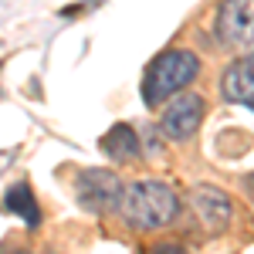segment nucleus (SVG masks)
Instances as JSON below:
<instances>
[{
  "mask_svg": "<svg viewBox=\"0 0 254 254\" xmlns=\"http://www.w3.org/2000/svg\"><path fill=\"white\" fill-rule=\"evenodd\" d=\"M116 210L122 214V220L132 231H146L149 234V231L170 227L180 217V196L166 183H159V180H139V183L122 187Z\"/></svg>",
  "mask_w": 254,
  "mask_h": 254,
  "instance_id": "nucleus-1",
  "label": "nucleus"
},
{
  "mask_svg": "<svg viewBox=\"0 0 254 254\" xmlns=\"http://www.w3.org/2000/svg\"><path fill=\"white\" fill-rule=\"evenodd\" d=\"M200 75V58L187 48H173L166 55H159L146 75H142V102L146 105H159L166 98L187 92V85Z\"/></svg>",
  "mask_w": 254,
  "mask_h": 254,
  "instance_id": "nucleus-2",
  "label": "nucleus"
},
{
  "mask_svg": "<svg viewBox=\"0 0 254 254\" xmlns=\"http://www.w3.org/2000/svg\"><path fill=\"white\" fill-rule=\"evenodd\" d=\"M122 187L126 183L112 170H81L75 176V200L88 214H109L119 207Z\"/></svg>",
  "mask_w": 254,
  "mask_h": 254,
  "instance_id": "nucleus-3",
  "label": "nucleus"
},
{
  "mask_svg": "<svg viewBox=\"0 0 254 254\" xmlns=\"http://www.w3.org/2000/svg\"><path fill=\"white\" fill-rule=\"evenodd\" d=\"M217 38L227 48H244L251 51V38H254V0H224L217 10V24H214Z\"/></svg>",
  "mask_w": 254,
  "mask_h": 254,
  "instance_id": "nucleus-4",
  "label": "nucleus"
},
{
  "mask_svg": "<svg viewBox=\"0 0 254 254\" xmlns=\"http://www.w3.org/2000/svg\"><path fill=\"white\" fill-rule=\"evenodd\" d=\"M166 112H163V132L176 142H187L200 129L203 122V112H207V102L193 92H180V95L166 98Z\"/></svg>",
  "mask_w": 254,
  "mask_h": 254,
  "instance_id": "nucleus-5",
  "label": "nucleus"
},
{
  "mask_svg": "<svg viewBox=\"0 0 254 254\" xmlns=\"http://www.w3.org/2000/svg\"><path fill=\"white\" fill-rule=\"evenodd\" d=\"M190 203H193V214L200 217V224L207 231H224L234 217V207H231V196L217 187H196L190 193Z\"/></svg>",
  "mask_w": 254,
  "mask_h": 254,
  "instance_id": "nucleus-6",
  "label": "nucleus"
},
{
  "mask_svg": "<svg viewBox=\"0 0 254 254\" xmlns=\"http://www.w3.org/2000/svg\"><path fill=\"white\" fill-rule=\"evenodd\" d=\"M220 92H224L227 102H234V105H241V109H251L254 105V58L251 55L237 58L234 64L224 71Z\"/></svg>",
  "mask_w": 254,
  "mask_h": 254,
  "instance_id": "nucleus-7",
  "label": "nucleus"
},
{
  "mask_svg": "<svg viewBox=\"0 0 254 254\" xmlns=\"http://www.w3.org/2000/svg\"><path fill=\"white\" fill-rule=\"evenodd\" d=\"M102 153L112 159V163H129V159L139 156V136L132 126H126V122H116L105 139H102Z\"/></svg>",
  "mask_w": 254,
  "mask_h": 254,
  "instance_id": "nucleus-8",
  "label": "nucleus"
},
{
  "mask_svg": "<svg viewBox=\"0 0 254 254\" xmlns=\"http://www.w3.org/2000/svg\"><path fill=\"white\" fill-rule=\"evenodd\" d=\"M3 203H7V210L10 214H17L20 220H27V227H38L41 224V207L38 200H34V190L27 187V183H14L7 196H3Z\"/></svg>",
  "mask_w": 254,
  "mask_h": 254,
  "instance_id": "nucleus-9",
  "label": "nucleus"
},
{
  "mask_svg": "<svg viewBox=\"0 0 254 254\" xmlns=\"http://www.w3.org/2000/svg\"><path fill=\"white\" fill-rule=\"evenodd\" d=\"M7 159H10V153H0V170L7 166Z\"/></svg>",
  "mask_w": 254,
  "mask_h": 254,
  "instance_id": "nucleus-10",
  "label": "nucleus"
}]
</instances>
